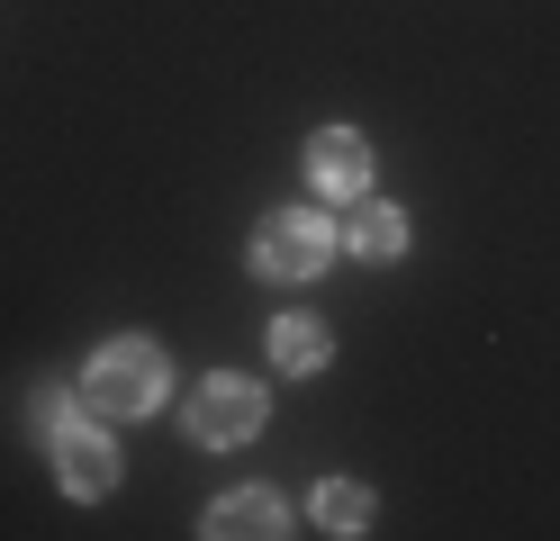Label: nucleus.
<instances>
[{
  "mask_svg": "<svg viewBox=\"0 0 560 541\" xmlns=\"http://www.w3.org/2000/svg\"><path fill=\"white\" fill-rule=\"evenodd\" d=\"M163 388H172V371H163V343H154V334H109V343L82 361V407L109 415V424L154 415Z\"/></svg>",
  "mask_w": 560,
  "mask_h": 541,
  "instance_id": "nucleus-1",
  "label": "nucleus"
},
{
  "mask_svg": "<svg viewBox=\"0 0 560 541\" xmlns=\"http://www.w3.org/2000/svg\"><path fill=\"white\" fill-rule=\"evenodd\" d=\"M335 262V226L317 208H271L262 226H254V271L262 280H290V289H307Z\"/></svg>",
  "mask_w": 560,
  "mask_h": 541,
  "instance_id": "nucleus-2",
  "label": "nucleus"
},
{
  "mask_svg": "<svg viewBox=\"0 0 560 541\" xmlns=\"http://www.w3.org/2000/svg\"><path fill=\"white\" fill-rule=\"evenodd\" d=\"M262 415H271V397H262V379H235V371H218V379H199V397H190V443L199 451H244L262 433Z\"/></svg>",
  "mask_w": 560,
  "mask_h": 541,
  "instance_id": "nucleus-3",
  "label": "nucleus"
},
{
  "mask_svg": "<svg viewBox=\"0 0 560 541\" xmlns=\"http://www.w3.org/2000/svg\"><path fill=\"white\" fill-rule=\"evenodd\" d=\"M55 487L82 496V505L118 487V451H109V433H100V424H82V415L55 424Z\"/></svg>",
  "mask_w": 560,
  "mask_h": 541,
  "instance_id": "nucleus-4",
  "label": "nucleus"
},
{
  "mask_svg": "<svg viewBox=\"0 0 560 541\" xmlns=\"http://www.w3.org/2000/svg\"><path fill=\"white\" fill-rule=\"evenodd\" d=\"M307 180L326 199H362L371 190V136L362 127H317L307 136Z\"/></svg>",
  "mask_w": 560,
  "mask_h": 541,
  "instance_id": "nucleus-5",
  "label": "nucleus"
},
{
  "mask_svg": "<svg viewBox=\"0 0 560 541\" xmlns=\"http://www.w3.org/2000/svg\"><path fill=\"white\" fill-rule=\"evenodd\" d=\"M290 524V505H280V487H235V496H218L208 505V541H262V532H280Z\"/></svg>",
  "mask_w": 560,
  "mask_h": 541,
  "instance_id": "nucleus-6",
  "label": "nucleus"
},
{
  "mask_svg": "<svg viewBox=\"0 0 560 541\" xmlns=\"http://www.w3.org/2000/svg\"><path fill=\"white\" fill-rule=\"evenodd\" d=\"M335 244H353L362 262H398V252H407V208H389V199H353V216L335 226Z\"/></svg>",
  "mask_w": 560,
  "mask_h": 541,
  "instance_id": "nucleus-7",
  "label": "nucleus"
},
{
  "mask_svg": "<svg viewBox=\"0 0 560 541\" xmlns=\"http://www.w3.org/2000/svg\"><path fill=\"white\" fill-rule=\"evenodd\" d=\"M271 361H280V379H307V371H326L335 361V334L317 316H280L271 325Z\"/></svg>",
  "mask_w": 560,
  "mask_h": 541,
  "instance_id": "nucleus-8",
  "label": "nucleus"
},
{
  "mask_svg": "<svg viewBox=\"0 0 560 541\" xmlns=\"http://www.w3.org/2000/svg\"><path fill=\"white\" fill-rule=\"evenodd\" d=\"M317 524L343 532V541L371 532V487H362V479H326V487H317Z\"/></svg>",
  "mask_w": 560,
  "mask_h": 541,
  "instance_id": "nucleus-9",
  "label": "nucleus"
}]
</instances>
